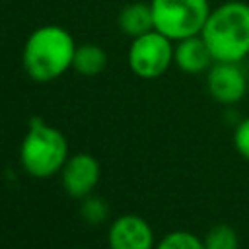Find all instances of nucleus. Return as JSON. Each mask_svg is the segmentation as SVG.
<instances>
[{
    "mask_svg": "<svg viewBox=\"0 0 249 249\" xmlns=\"http://www.w3.org/2000/svg\"><path fill=\"white\" fill-rule=\"evenodd\" d=\"M76 53L74 37L60 25L47 23L37 27L25 39L21 64L35 82H53L72 68Z\"/></svg>",
    "mask_w": 249,
    "mask_h": 249,
    "instance_id": "f257e3e1",
    "label": "nucleus"
},
{
    "mask_svg": "<svg viewBox=\"0 0 249 249\" xmlns=\"http://www.w3.org/2000/svg\"><path fill=\"white\" fill-rule=\"evenodd\" d=\"M200 37L214 62H241L249 54V4L230 0L210 10Z\"/></svg>",
    "mask_w": 249,
    "mask_h": 249,
    "instance_id": "f03ea898",
    "label": "nucleus"
},
{
    "mask_svg": "<svg viewBox=\"0 0 249 249\" xmlns=\"http://www.w3.org/2000/svg\"><path fill=\"white\" fill-rule=\"evenodd\" d=\"M68 160L66 136L41 117H31L19 146V163L25 173L47 179L60 173Z\"/></svg>",
    "mask_w": 249,
    "mask_h": 249,
    "instance_id": "7ed1b4c3",
    "label": "nucleus"
},
{
    "mask_svg": "<svg viewBox=\"0 0 249 249\" xmlns=\"http://www.w3.org/2000/svg\"><path fill=\"white\" fill-rule=\"evenodd\" d=\"M150 6L154 29L171 41L200 35L210 14L208 0H150Z\"/></svg>",
    "mask_w": 249,
    "mask_h": 249,
    "instance_id": "20e7f679",
    "label": "nucleus"
},
{
    "mask_svg": "<svg viewBox=\"0 0 249 249\" xmlns=\"http://www.w3.org/2000/svg\"><path fill=\"white\" fill-rule=\"evenodd\" d=\"M173 41L152 29L132 39L128 47V66L132 74L144 80L160 78L173 62Z\"/></svg>",
    "mask_w": 249,
    "mask_h": 249,
    "instance_id": "39448f33",
    "label": "nucleus"
},
{
    "mask_svg": "<svg viewBox=\"0 0 249 249\" xmlns=\"http://www.w3.org/2000/svg\"><path fill=\"white\" fill-rule=\"evenodd\" d=\"M206 88L218 103L233 105L247 91V76L237 62H214L208 68Z\"/></svg>",
    "mask_w": 249,
    "mask_h": 249,
    "instance_id": "423d86ee",
    "label": "nucleus"
},
{
    "mask_svg": "<svg viewBox=\"0 0 249 249\" xmlns=\"http://www.w3.org/2000/svg\"><path fill=\"white\" fill-rule=\"evenodd\" d=\"M101 175L99 161L86 152L68 156L66 163L60 169V179L64 191L74 198H84L91 195Z\"/></svg>",
    "mask_w": 249,
    "mask_h": 249,
    "instance_id": "0eeeda50",
    "label": "nucleus"
},
{
    "mask_svg": "<svg viewBox=\"0 0 249 249\" xmlns=\"http://www.w3.org/2000/svg\"><path fill=\"white\" fill-rule=\"evenodd\" d=\"M109 249H154V231L138 214H123L113 220L107 233Z\"/></svg>",
    "mask_w": 249,
    "mask_h": 249,
    "instance_id": "6e6552de",
    "label": "nucleus"
},
{
    "mask_svg": "<svg viewBox=\"0 0 249 249\" xmlns=\"http://www.w3.org/2000/svg\"><path fill=\"white\" fill-rule=\"evenodd\" d=\"M173 62L187 74H200L214 64L212 53L200 35H193L177 41L173 49Z\"/></svg>",
    "mask_w": 249,
    "mask_h": 249,
    "instance_id": "1a4fd4ad",
    "label": "nucleus"
},
{
    "mask_svg": "<svg viewBox=\"0 0 249 249\" xmlns=\"http://www.w3.org/2000/svg\"><path fill=\"white\" fill-rule=\"evenodd\" d=\"M119 29L128 37H138L154 29V16L150 2H130L126 4L117 18Z\"/></svg>",
    "mask_w": 249,
    "mask_h": 249,
    "instance_id": "9d476101",
    "label": "nucleus"
},
{
    "mask_svg": "<svg viewBox=\"0 0 249 249\" xmlns=\"http://www.w3.org/2000/svg\"><path fill=\"white\" fill-rule=\"evenodd\" d=\"M107 66V53L93 43H84L76 47L72 68L82 76H97Z\"/></svg>",
    "mask_w": 249,
    "mask_h": 249,
    "instance_id": "9b49d317",
    "label": "nucleus"
},
{
    "mask_svg": "<svg viewBox=\"0 0 249 249\" xmlns=\"http://www.w3.org/2000/svg\"><path fill=\"white\" fill-rule=\"evenodd\" d=\"M154 249H206V247H204V239H200L193 231L175 230V231L165 233L156 243Z\"/></svg>",
    "mask_w": 249,
    "mask_h": 249,
    "instance_id": "f8f14e48",
    "label": "nucleus"
},
{
    "mask_svg": "<svg viewBox=\"0 0 249 249\" xmlns=\"http://www.w3.org/2000/svg\"><path fill=\"white\" fill-rule=\"evenodd\" d=\"M206 249H239V237L235 230L228 224H218L204 235Z\"/></svg>",
    "mask_w": 249,
    "mask_h": 249,
    "instance_id": "ddd939ff",
    "label": "nucleus"
},
{
    "mask_svg": "<svg viewBox=\"0 0 249 249\" xmlns=\"http://www.w3.org/2000/svg\"><path fill=\"white\" fill-rule=\"evenodd\" d=\"M80 214H82V218H84L88 224L97 226V224H103V222L107 220L109 206H107V202H105L101 196H97V195H88V196H84V202H82V206H80Z\"/></svg>",
    "mask_w": 249,
    "mask_h": 249,
    "instance_id": "4468645a",
    "label": "nucleus"
},
{
    "mask_svg": "<svg viewBox=\"0 0 249 249\" xmlns=\"http://www.w3.org/2000/svg\"><path fill=\"white\" fill-rule=\"evenodd\" d=\"M233 148L235 152L249 161V117L241 119L233 128Z\"/></svg>",
    "mask_w": 249,
    "mask_h": 249,
    "instance_id": "2eb2a0df",
    "label": "nucleus"
}]
</instances>
